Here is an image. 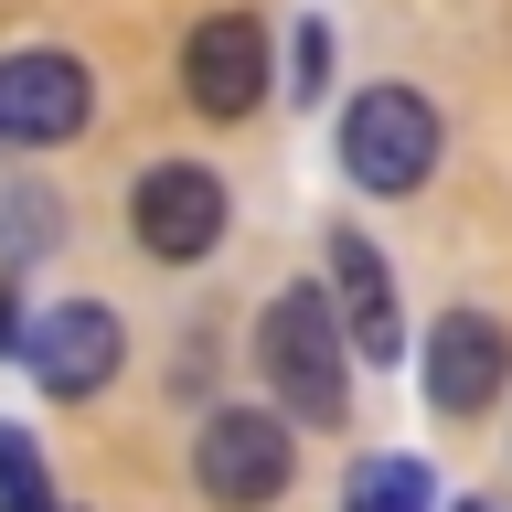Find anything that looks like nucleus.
Returning a JSON list of instances; mask_svg holds the SVG:
<instances>
[{
	"label": "nucleus",
	"mask_w": 512,
	"mask_h": 512,
	"mask_svg": "<svg viewBox=\"0 0 512 512\" xmlns=\"http://www.w3.org/2000/svg\"><path fill=\"white\" fill-rule=\"evenodd\" d=\"M256 363H267V395L299 427H342L352 416V342L331 320V288H278L267 320H256Z\"/></svg>",
	"instance_id": "1"
},
{
	"label": "nucleus",
	"mask_w": 512,
	"mask_h": 512,
	"mask_svg": "<svg viewBox=\"0 0 512 512\" xmlns=\"http://www.w3.org/2000/svg\"><path fill=\"white\" fill-rule=\"evenodd\" d=\"M267 22L256 11H214V22L182 32V96L203 107V118H246L256 96H267Z\"/></svg>",
	"instance_id": "8"
},
{
	"label": "nucleus",
	"mask_w": 512,
	"mask_h": 512,
	"mask_svg": "<svg viewBox=\"0 0 512 512\" xmlns=\"http://www.w3.org/2000/svg\"><path fill=\"white\" fill-rule=\"evenodd\" d=\"M448 512H491V502H448Z\"/></svg>",
	"instance_id": "15"
},
{
	"label": "nucleus",
	"mask_w": 512,
	"mask_h": 512,
	"mask_svg": "<svg viewBox=\"0 0 512 512\" xmlns=\"http://www.w3.org/2000/svg\"><path fill=\"white\" fill-rule=\"evenodd\" d=\"M22 363H32V384H43V395H64V406H75V395H96V384L128 363V331H118V310H107V299H64V310H43V320L22 331Z\"/></svg>",
	"instance_id": "7"
},
{
	"label": "nucleus",
	"mask_w": 512,
	"mask_h": 512,
	"mask_svg": "<svg viewBox=\"0 0 512 512\" xmlns=\"http://www.w3.org/2000/svg\"><path fill=\"white\" fill-rule=\"evenodd\" d=\"M288 75H299V96H320V86H331V32H320V22H299V32H288Z\"/></svg>",
	"instance_id": "13"
},
{
	"label": "nucleus",
	"mask_w": 512,
	"mask_h": 512,
	"mask_svg": "<svg viewBox=\"0 0 512 512\" xmlns=\"http://www.w3.org/2000/svg\"><path fill=\"white\" fill-rule=\"evenodd\" d=\"M22 331L32 320H22V299H11V278H0V352H22Z\"/></svg>",
	"instance_id": "14"
},
{
	"label": "nucleus",
	"mask_w": 512,
	"mask_h": 512,
	"mask_svg": "<svg viewBox=\"0 0 512 512\" xmlns=\"http://www.w3.org/2000/svg\"><path fill=\"white\" fill-rule=\"evenodd\" d=\"M331 320H342L352 363H406V310H395V278H384L374 235H331Z\"/></svg>",
	"instance_id": "9"
},
{
	"label": "nucleus",
	"mask_w": 512,
	"mask_h": 512,
	"mask_svg": "<svg viewBox=\"0 0 512 512\" xmlns=\"http://www.w3.org/2000/svg\"><path fill=\"white\" fill-rule=\"evenodd\" d=\"M192 480H203V502L224 512H267L299 480V427L278 406H214L203 416V438H192Z\"/></svg>",
	"instance_id": "2"
},
{
	"label": "nucleus",
	"mask_w": 512,
	"mask_h": 512,
	"mask_svg": "<svg viewBox=\"0 0 512 512\" xmlns=\"http://www.w3.org/2000/svg\"><path fill=\"white\" fill-rule=\"evenodd\" d=\"M43 246H54V203H43V192H22V203L0 214V256L22 267V256H43Z\"/></svg>",
	"instance_id": "12"
},
{
	"label": "nucleus",
	"mask_w": 512,
	"mask_h": 512,
	"mask_svg": "<svg viewBox=\"0 0 512 512\" xmlns=\"http://www.w3.org/2000/svg\"><path fill=\"white\" fill-rule=\"evenodd\" d=\"M128 235L160 267H203L224 246V171L214 160H150L139 192H128Z\"/></svg>",
	"instance_id": "4"
},
{
	"label": "nucleus",
	"mask_w": 512,
	"mask_h": 512,
	"mask_svg": "<svg viewBox=\"0 0 512 512\" xmlns=\"http://www.w3.org/2000/svg\"><path fill=\"white\" fill-rule=\"evenodd\" d=\"M416 384H427L438 416H491L512 384V331L491 310H438V331L416 352Z\"/></svg>",
	"instance_id": "6"
},
{
	"label": "nucleus",
	"mask_w": 512,
	"mask_h": 512,
	"mask_svg": "<svg viewBox=\"0 0 512 512\" xmlns=\"http://www.w3.org/2000/svg\"><path fill=\"white\" fill-rule=\"evenodd\" d=\"M86 118H96V75L75 54H54V43L0 54V139L11 150H64Z\"/></svg>",
	"instance_id": "5"
},
{
	"label": "nucleus",
	"mask_w": 512,
	"mask_h": 512,
	"mask_svg": "<svg viewBox=\"0 0 512 512\" xmlns=\"http://www.w3.org/2000/svg\"><path fill=\"white\" fill-rule=\"evenodd\" d=\"M0 512H54V480H43V448L22 427H0Z\"/></svg>",
	"instance_id": "11"
},
{
	"label": "nucleus",
	"mask_w": 512,
	"mask_h": 512,
	"mask_svg": "<svg viewBox=\"0 0 512 512\" xmlns=\"http://www.w3.org/2000/svg\"><path fill=\"white\" fill-rule=\"evenodd\" d=\"M342 171L374 192V203H406V192L438 171V107L416 86H363L342 107Z\"/></svg>",
	"instance_id": "3"
},
{
	"label": "nucleus",
	"mask_w": 512,
	"mask_h": 512,
	"mask_svg": "<svg viewBox=\"0 0 512 512\" xmlns=\"http://www.w3.org/2000/svg\"><path fill=\"white\" fill-rule=\"evenodd\" d=\"M342 512H438V480L416 470V459H352Z\"/></svg>",
	"instance_id": "10"
}]
</instances>
